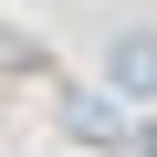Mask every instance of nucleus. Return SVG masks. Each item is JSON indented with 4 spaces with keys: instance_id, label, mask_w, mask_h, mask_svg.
<instances>
[{
    "instance_id": "obj_1",
    "label": "nucleus",
    "mask_w": 157,
    "mask_h": 157,
    "mask_svg": "<svg viewBox=\"0 0 157 157\" xmlns=\"http://www.w3.org/2000/svg\"><path fill=\"white\" fill-rule=\"evenodd\" d=\"M105 94L115 105H157V21H115L105 32Z\"/></svg>"
},
{
    "instance_id": "obj_2",
    "label": "nucleus",
    "mask_w": 157,
    "mask_h": 157,
    "mask_svg": "<svg viewBox=\"0 0 157 157\" xmlns=\"http://www.w3.org/2000/svg\"><path fill=\"white\" fill-rule=\"evenodd\" d=\"M63 126H73V136H115V126H126V105H115V94H73V115H63Z\"/></svg>"
}]
</instances>
